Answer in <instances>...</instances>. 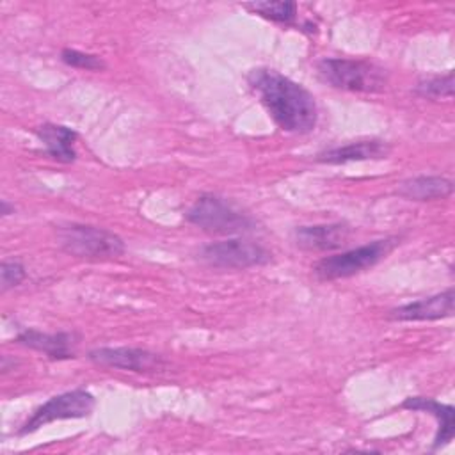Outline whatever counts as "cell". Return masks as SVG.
<instances>
[{
  "instance_id": "9a60e30c",
  "label": "cell",
  "mask_w": 455,
  "mask_h": 455,
  "mask_svg": "<svg viewBox=\"0 0 455 455\" xmlns=\"http://www.w3.org/2000/svg\"><path fill=\"white\" fill-rule=\"evenodd\" d=\"M453 181L443 176H416L398 187V196L409 201H434L451 196Z\"/></svg>"
},
{
  "instance_id": "e0dca14e",
  "label": "cell",
  "mask_w": 455,
  "mask_h": 455,
  "mask_svg": "<svg viewBox=\"0 0 455 455\" xmlns=\"http://www.w3.org/2000/svg\"><path fill=\"white\" fill-rule=\"evenodd\" d=\"M414 91L421 98H428V100L451 98L453 96V71H448L446 75L425 76L416 84Z\"/></svg>"
},
{
  "instance_id": "ffe728a7",
  "label": "cell",
  "mask_w": 455,
  "mask_h": 455,
  "mask_svg": "<svg viewBox=\"0 0 455 455\" xmlns=\"http://www.w3.org/2000/svg\"><path fill=\"white\" fill-rule=\"evenodd\" d=\"M2 215H9V213H14V206H11L5 199L2 201V212H0Z\"/></svg>"
},
{
  "instance_id": "2e32d148",
  "label": "cell",
  "mask_w": 455,
  "mask_h": 455,
  "mask_svg": "<svg viewBox=\"0 0 455 455\" xmlns=\"http://www.w3.org/2000/svg\"><path fill=\"white\" fill-rule=\"evenodd\" d=\"M243 7L265 20L275 21V23H291L297 14L295 2H251L243 4Z\"/></svg>"
},
{
  "instance_id": "8992f818",
  "label": "cell",
  "mask_w": 455,
  "mask_h": 455,
  "mask_svg": "<svg viewBox=\"0 0 455 455\" xmlns=\"http://www.w3.org/2000/svg\"><path fill=\"white\" fill-rule=\"evenodd\" d=\"M94 405H96V398L82 387L55 395V396L48 398L43 405H39L27 418V421L18 428L16 435L32 434L52 421L85 418L94 411Z\"/></svg>"
},
{
  "instance_id": "5b68a950",
  "label": "cell",
  "mask_w": 455,
  "mask_h": 455,
  "mask_svg": "<svg viewBox=\"0 0 455 455\" xmlns=\"http://www.w3.org/2000/svg\"><path fill=\"white\" fill-rule=\"evenodd\" d=\"M187 220L208 233L233 235L252 228V220L226 199L215 194H203L185 213Z\"/></svg>"
},
{
  "instance_id": "277c9868",
  "label": "cell",
  "mask_w": 455,
  "mask_h": 455,
  "mask_svg": "<svg viewBox=\"0 0 455 455\" xmlns=\"http://www.w3.org/2000/svg\"><path fill=\"white\" fill-rule=\"evenodd\" d=\"M395 245H396V238H380V240L359 245L355 249L343 251L339 254L325 256L313 267V272L320 281L350 277L354 274H359L377 265L393 251Z\"/></svg>"
},
{
  "instance_id": "9c48e42d",
  "label": "cell",
  "mask_w": 455,
  "mask_h": 455,
  "mask_svg": "<svg viewBox=\"0 0 455 455\" xmlns=\"http://www.w3.org/2000/svg\"><path fill=\"white\" fill-rule=\"evenodd\" d=\"M455 293L453 288H448L437 295L425 297L403 306H398L389 311L391 320L400 322H425V320H441L453 315Z\"/></svg>"
},
{
  "instance_id": "d6986e66",
  "label": "cell",
  "mask_w": 455,
  "mask_h": 455,
  "mask_svg": "<svg viewBox=\"0 0 455 455\" xmlns=\"http://www.w3.org/2000/svg\"><path fill=\"white\" fill-rule=\"evenodd\" d=\"M25 277H27V272L20 261H2V267H0L2 291H7L9 288L18 286Z\"/></svg>"
},
{
  "instance_id": "ac0fdd59",
  "label": "cell",
  "mask_w": 455,
  "mask_h": 455,
  "mask_svg": "<svg viewBox=\"0 0 455 455\" xmlns=\"http://www.w3.org/2000/svg\"><path fill=\"white\" fill-rule=\"evenodd\" d=\"M60 60L66 66L71 68H78V69H87V71H100L105 68V62L101 60V57L92 55V53H85L75 48H64L60 52Z\"/></svg>"
},
{
  "instance_id": "30bf717a",
  "label": "cell",
  "mask_w": 455,
  "mask_h": 455,
  "mask_svg": "<svg viewBox=\"0 0 455 455\" xmlns=\"http://www.w3.org/2000/svg\"><path fill=\"white\" fill-rule=\"evenodd\" d=\"M16 341L23 347L44 354L53 361L75 357L76 338L73 332H41L37 329H25L18 334Z\"/></svg>"
},
{
  "instance_id": "4fadbf2b",
  "label": "cell",
  "mask_w": 455,
  "mask_h": 455,
  "mask_svg": "<svg viewBox=\"0 0 455 455\" xmlns=\"http://www.w3.org/2000/svg\"><path fill=\"white\" fill-rule=\"evenodd\" d=\"M36 137L43 142L46 148V153L62 164H71L76 158L75 151V140H76V132L73 128L62 126V124H52L44 123L34 130Z\"/></svg>"
},
{
  "instance_id": "8fae6325",
  "label": "cell",
  "mask_w": 455,
  "mask_h": 455,
  "mask_svg": "<svg viewBox=\"0 0 455 455\" xmlns=\"http://www.w3.org/2000/svg\"><path fill=\"white\" fill-rule=\"evenodd\" d=\"M350 236V229L345 224H316L300 226L295 229V242L306 251H332L341 247Z\"/></svg>"
},
{
  "instance_id": "3957f363",
  "label": "cell",
  "mask_w": 455,
  "mask_h": 455,
  "mask_svg": "<svg viewBox=\"0 0 455 455\" xmlns=\"http://www.w3.org/2000/svg\"><path fill=\"white\" fill-rule=\"evenodd\" d=\"M62 251L82 259H114L124 254V242L116 233L91 224H66L59 229Z\"/></svg>"
},
{
  "instance_id": "7a4b0ae2",
  "label": "cell",
  "mask_w": 455,
  "mask_h": 455,
  "mask_svg": "<svg viewBox=\"0 0 455 455\" xmlns=\"http://www.w3.org/2000/svg\"><path fill=\"white\" fill-rule=\"evenodd\" d=\"M320 78L343 91L379 92L386 87V73L373 62L345 57H325L316 64Z\"/></svg>"
},
{
  "instance_id": "52a82bcc",
  "label": "cell",
  "mask_w": 455,
  "mask_h": 455,
  "mask_svg": "<svg viewBox=\"0 0 455 455\" xmlns=\"http://www.w3.org/2000/svg\"><path fill=\"white\" fill-rule=\"evenodd\" d=\"M199 258L215 268L242 270L268 263L272 254L259 243L242 238H229L204 245L199 251Z\"/></svg>"
},
{
  "instance_id": "6da1fadb",
  "label": "cell",
  "mask_w": 455,
  "mask_h": 455,
  "mask_svg": "<svg viewBox=\"0 0 455 455\" xmlns=\"http://www.w3.org/2000/svg\"><path fill=\"white\" fill-rule=\"evenodd\" d=\"M247 80L281 130L307 133L316 126V101L304 85L268 68L252 69Z\"/></svg>"
},
{
  "instance_id": "7c38bea8",
  "label": "cell",
  "mask_w": 455,
  "mask_h": 455,
  "mask_svg": "<svg viewBox=\"0 0 455 455\" xmlns=\"http://www.w3.org/2000/svg\"><path fill=\"white\" fill-rule=\"evenodd\" d=\"M403 409L407 411H423L432 414L437 419V432L434 437V450H439L443 446H446L451 439H453V432H455V409L453 405L448 403H441L434 398H427V396H411L402 403Z\"/></svg>"
},
{
  "instance_id": "5bb4252c",
  "label": "cell",
  "mask_w": 455,
  "mask_h": 455,
  "mask_svg": "<svg viewBox=\"0 0 455 455\" xmlns=\"http://www.w3.org/2000/svg\"><path fill=\"white\" fill-rule=\"evenodd\" d=\"M389 153V146L382 140H357L348 142L345 146L331 148L316 155V160L322 164H347L359 160H375L386 158Z\"/></svg>"
},
{
  "instance_id": "ba28073f",
  "label": "cell",
  "mask_w": 455,
  "mask_h": 455,
  "mask_svg": "<svg viewBox=\"0 0 455 455\" xmlns=\"http://www.w3.org/2000/svg\"><path fill=\"white\" fill-rule=\"evenodd\" d=\"M87 357L100 366L130 370L139 373L158 371L165 366V361L158 354L133 347H101L91 350Z\"/></svg>"
}]
</instances>
